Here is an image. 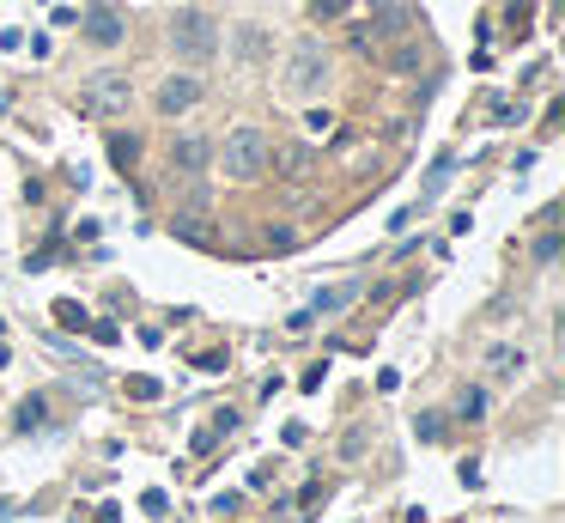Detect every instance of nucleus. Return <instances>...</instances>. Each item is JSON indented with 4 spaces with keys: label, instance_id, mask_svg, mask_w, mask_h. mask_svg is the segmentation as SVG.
Segmentation results:
<instances>
[{
    "label": "nucleus",
    "instance_id": "2",
    "mask_svg": "<svg viewBox=\"0 0 565 523\" xmlns=\"http://www.w3.org/2000/svg\"><path fill=\"white\" fill-rule=\"evenodd\" d=\"M171 49H177L183 61H213V55H219V25H213V13L183 7V13L171 19Z\"/></svg>",
    "mask_w": 565,
    "mask_h": 523
},
{
    "label": "nucleus",
    "instance_id": "8",
    "mask_svg": "<svg viewBox=\"0 0 565 523\" xmlns=\"http://www.w3.org/2000/svg\"><path fill=\"white\" fill-rule=\"evenodd\" d=\"M359 298V280H347V286H329V292H316V317H335V311H347Z\"/></svg>",
    "mask_w": 565,
    "mask_h": 523
},
{
    "label": "nucleus",
    "instance_id": "11",
    "mask_svg": "<svg viewBox=\"0 0 565 523\" xmlns=\"http://www.w3.org/2000/svg\"><path fill=\"white\" fill-rule=\"evenodd\" d=\"M523 365H529L523 347H493V353H487V371H499V378H511V371H523Z\"/></svg>",
    "mask_w": 565,
    "mask_h": 523
},
{
    "label": "nucleus",
    "instance_id": "1",
    "mask_svg": "<svg viewBox=\"0 0 565 523\" xmlns=\"http://www.w3.org/2000/svg\"><path fill=\"white\" fill-rule=\"evenodd\" d=\"M268 159H274V146H268L262 128H231L225 134V177L231 183H256L268 171Z\"/></svg>",
    "mask_w": 565,
    "mask_h": 523
},
{
    "label": "nucleus",
    "instance_id": "19",
    "mask_svg": "<svg viewBox=\"0 0 565 523\" xmlns=\"http://www.w3.org/2000/svg\"><path fill=\"white\" fill-rule=\"evenodd\" d=\"M444 177H450V159H438V165H432V183H426V201H438V195H444Z\"/></svg>",
    "mask_w": 565,
    "mask_h": 523
},
{
    "label": "nucleus",
    "instance_id": "13",
    "mask_svg": "<svg viewBox=\"0 0 565 523\" xmlns=\"http://www.w3.org/2000/svg\"><path fill=\"white\" fill-rule=\"evenodd\" d=\"M110 159H116L122 171H134V159H140V140H134V134H110Z\"/></svg>",
    "mask_w": 565,
    "mask_h": 523
},
{
    "label": "nucleus",
    "instance_id": "7",
    "mask_svg": "<svg viewBox=\"0 0 565 523\" xmlns=\"http://www.w3.org/2000/svg\"><path fill=\"white\" fill-rule=\"evenodd\" d=\"M207 159H213L207 134H177V140H171V165H177V171L195 177V171H207Z\"/></svg>",
    "mask_w": 565,
    "mask_h": 523
},
{
    "label": "nucleus",
    "instance_id": "14",
    "mask_svg": "<svg viewBox=\"0 0 565 523\" xmlns=\"http://www.w3.org/2000/svg\"><path fill=\"white\" fill-rule=\"evenodd\" d=\"M456 414H462V420H480V414H487V396H480V390H462V396H456Z\"/></svg>",
    "mask_w": 565,
    "mask_h": 523
},
{
    "label": "nucleus",
    "instance_id": "16",
    "mask_svg": "<svg viewBox=\"0 0 565 523\" xmlns=\"http://www.w3.org/2000/svg\"><path fill=\"white\" fill-rule=\"evenodd\" d=\"M347 7H353V0H310V19H316V25H322V19H341Z\"/></svg>",
    "mask_w": 565,
    "mask_h": 523
},
{
    "label": "nucleus",
    "instance_id": "4",
    "mask_svg": "<svg viewBox=\"0 0 565 523\" xmlns=\"http://www.w3.org/2000/svg\"><path fill=\"white\" fill-rule=\"evenodd\" d=\"M322 80H329V55H322L316 43H298L292 49V67H286V92L292 98H316Z\"/></svg>",
    "mask_w": 565,
    "mask_h": 523
},
{
    "label": "nucleus",
    "instance_id": "3",
    "mask_svg": "<svg viewBox=\"0 0 565 523\" xmlns=\"http://www.w3.org/2000/svg\"><path fill=\"white\" fill-rule=\"evenodd\" d=\"M128 98H134L128 73H98V80H86V86H79V116L110 122V116H122V110H128Z\"/></svg>",
    "mask_w": 565,
    "mask_h": 523
},
{
    "label": "nucleus",
    "instance_id": "10",
    "mask_svg": "<svg viewBox=\"0 0 565 523\" xmlns=\"http://www.w3.org/2000/svg\"><path fill=\"white\" fill-rule=\"evenodd\" d=\"M231 426H237V414H231V408H219V414H213V420L195 432V451H213V444H219V432H231Z\"/></svg>",
    "mask_w": 565,
    "mask_h": 523
},
{
    "label": "nucleus",
    "instance_id": "20",
    "mask_svg": "<svg viewBox=\"0 0 565 523\" xmlns=\"http://www.w3.org/2000/svg\"><path fill=\"white\" fill-rule=\"evenodd\" d=\"M128 396H140V402H158V378H128Z\"/></svg>",
    "mask_w": 565,
    "mask_h": 523
},
{
    "label": "nucleus",
    "instance_id": "6",
    "mask_svg": "<svg viewBox=\"0 0 565 523\" xmlns=\"http://www.w3.org/2000/svg\"><path fill=\"white\" fill-rule=\"evenodd\" d=\"M79 25H86V37H92L98 49H116V43H122V31H128V25H122V13H116V7H104V0H98V7H86V19H79Z\"/></svg>",
    "mask_w": 565,
    "mask_h": 523
},
{
    "label": "nucleus",
    "instance_id": "21",
    "mask_svg": "<svg viewBox=\"0 0 565 523\" xmlns=\"http://www.w3.org/2000/svg\"><path fill=\"white\" fill-rule=\"evenodd\" d=\"M177 232H183L189 244H207V226H201V219H177Z\"/></svg>",
    "mask_w": 565,
    "mask_h": 523
},
{
    "label": "nucleus",
    "instance_id": "17",
    "mask_svg": "<svg viewBox=\"0 0 565 523\" xmlns=\"http://www.w3.org/2000/svg\"><path fill=\"white\" fill-rule=\"evenodd\" d=\"M414 432H420V444H438V438H444V420H438V414H420Z\"/></svg>",
    "mask_w": 565,
    "mask_h": 523
},
{
    "label": "nucleus",
    "instance_id": "12",
    "mask_svg": "<svg viewBox=\"0 0 565 523\" xmlns=\"http://www.w3.org/2000/svg\"><path fill=\"white\" fill-rule=\"evenodd\" d=\"M237 55H244V61H262V55H268V31H262V25H244V31H237Z\"/></svg>",
    "mask_w": 565,
    "mask_h": 523
},
{
    "label": "nucleus",
    "instance_id": "15",
    "mask_svg": "<svg viewBox=\"0 0 565 523\" xmlns=\"http://www.w3.org/2000/svg\"><path fill=\"white\" fill-rule=\"evenodd\" d=\"M43 420H49V402H43V396H31V402L19 408V426L31 432V426H43Z\"/></svg>",
    "mask_w": 565,
    "mask_h": 523
},
{
    "label": "nucleus",
    "instance_id": "5",
    "mask_svg": "<svg viewBox=\"0 0 565 523\" xmlns=\"http://www.w3.org/2000/svg\"><path fill=\"white\" fill-rule=\"evenodd\" d=\"M195 104H201V80H195V73H171V80L158 86V110H165V116L195 110Z\"/></svg>",
    "mask_w": 565,
    "mask_h": 523
},
{
    "label": "nucleus",
    "instance_id": "9",
    "mask_svg": "<svg viewBox=\"0 0 565 523\" xmlns=\"http://www.w3.org/2000/svg\"><path fill=\"white\" fill-rule=\"evenodd\" d=\"M268 165H280V177H292V183H304V177H310V165H316V159H310V153H304V146H286V153H274V159H268Z\"/></svg>",
    "mask_w": 565,
    "mask_h": 523
},
{
    "label": "nucleus",
    "instance_id": "18",
    "mask_svg": "<svg viewBox=\"0 0 565 523\" xmlns=\"http://www.w3.org/2000/svg\"><path fill=\"white\" fill-rule=\"evenodd\" d=\"M389 61H395V67H401V73H414V67H420V43H401V49H395V55H389Z\"/></svg>",
    "mask_w": 565,
    "mask_h": 523
}]
</instances>
